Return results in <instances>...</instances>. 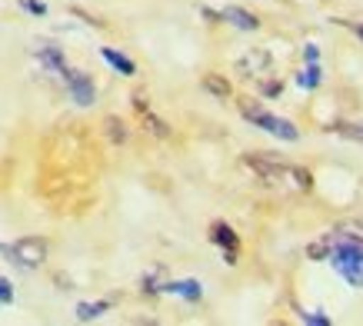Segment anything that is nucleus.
I'll list each match as a JSON object with an SVG mask.
<instances>
[{
	"instance_id": "obj_15",
	"label": "nucleus",
	"mask_w": 363,
	"mask_h": 326,
	"mask_svg": "<svg viewBox=\"0 0 363 326\" xmlns=\"http://www.w3.org/2000/svg\"><path fill=\"white\" fill-rule=\"evenodd\" d=\"M330 250H333V233H323V237L313 240V243L307 247V260L323 263L327 257H330Z\"/></svg>"
},
{
	"instance_id": "obj_19",
	"label": "nucleus",
	"mask_w": 363,
	"mask_h": 326,
	"mask_svg": "<svg viewBox=\"0 0 363 326\" xmlns=\"http://www.w3.org/2000/svg\"><path fill=\"white\" fill-rule=\"evenodd\" d=\"M337 133L350 137V140H363V123H337Z\"/></svg>"
},
{
	"instance_id": "obj_5",
	"label": "nucleus",
	"mask_w": 363,
	"mask_h": 326,
	"mask_svg": "<svg viewBox=\"0 0 363 326\" xmlns=\"http://www.w3.org/2000/svg\"><path fill=\"white\" fill-rule=\"evenodd\" d=\"M67 84V94L70 100L77 103V107H94V100H97V84H94V77L87 70H74V67H67V74L60 77Z\"/></svg>"
},
{
	"instance_id": "obj_26",
	"label": "nucleus",
	"mask_w": 363,
	"mask_h": 326,
	"mask_svg": "<svg viewBox=\"0 0 363 326\" xmlns=\"http://www.w3.org/2000/svg\"><path fill=\"white\" fill-rule=\"evenodd\" d=\"M200 13H203V17H207L210 23H220V13H217V11H210V7H203Z\"/></svg>"
},
{
	"instance_id": "obj_2",
	"label": "nucleus",
	"mask_w": 363,
	"mask_h": 326,
	"mask_svg": "<svg viewBox=\"0 0 363 326\" xmlns=\"http://www.w3.org/2000/svg\"><path fill=\"white\" fill-rule=\"evenodd\" d=\"M330 233H333V250L327 260L333 263V270L340 273L350 286L360 290L363 286V243H357L350 237H340L337 230H330Z\"/></svg>"
},
{
	"instance_id": "obj_24",
	"label": "nucleus",
	"mask_w": 363,
	"mask_h": 326,
	"mask_svg": "<svg viewBox=\"0 0 363 326\" xmlns=\"http://www.w3.org/2000/svg\"><path fill=\"white\" fill-rule=\"evenodd\" d=\"M300 320L310 326H330V316H323V313H300Z\"/></svg>"
},
{
	"instance_id": "obj_21",
	"label": "nucleus",
	"mask_w": 363,
	"mask_h": 326,
	"mask_svg": "<svg viewBox=\"0 0 363 326\" xmlns=\"http://www.w3.org/2000/svg\"><path fill=\"white\" fill-rule=\"evenodd\" d=\"M130 103L137 113H143V110H150V97H147V90H133L130 94Z\"/></svg>"
},
{
	"instance_id": "obj_16",
	"label": "nucleus",
	"mask_w": 363,
	"mask_h": 326,
	"mask_svg": "<svg viewBox=\"0 0 363 326\" xmlns=\"http://www.w3.org/2000/svg\"><path fill=\"white\" fill-rule=\"evenodd\" d=\"M320 80H323V70H320V64H307L303 70H300V77H297V84L303 90H317Z\"/></svg>"
},
{
	"instance_id": "obj_20",
	"label": "nucleus",
	"mask_w": 363,
	"mask_h": 326,
	"mask_svg": "<svg viewBox=\"0 0 363 326\" xmlns=\"http://www.w3.org/2000/svg\"><path fill=\"white\" fill-rule=\"evenodd\" d=\"M13 296H17V293H13V283L7 280V276H0V303L13 306Z\"/></svg>"
},
{
	"instance_id": "obj_23",
	"label": "nucleus",
	"mask_w": 363,
	"mask_h": 326,
	"mask_svg": "<svg viewBox=\"0 0 363 326\" xmlns=\"http://www.w3.org/2000/svg\"><path fill=\"white\" fill-rule=\"evenodd\" d=\"M260 94H264V97H280V94H284V84H280V80H267V84H260Z\"/></svg>"
},
{
	"instance_id": "obj_6",
	"label": "nucleus",
	"mask_w": 363,
	"mask_h": 326,
	"mask_svg": "<svg viewBox=\"0 0 363 326\" xmlns=\"http://www.w3.org/2000/svg\"><path fill=\"white\" fill-rule=\"evenodd\" d=\"M210 243L223 250V263H227V266H237V257H240V237H237V230H233L230 223L213 220V223H210Z\"/></svg>"
},
{
	"instance_id": "obj_18",
	"label": "nucleus",
	"mask_w": 363,
	"mask_h": 326,
	"mask_svg": "<svg viewBox=\"0 0 363 326\" xmlns=\"http://www.w3.org/2000/svg\"><path fill=\"white\" fill-rule=\"evenodd\" d=\"M337 233H340V237L357 240V243H363V223H340V227H337Z\"/></svg>"
},
{
	"instance_id": "obj_14",
	"label": "nucleus",
	"mask_w": 363,
	"mask_h": 326,
	"mask_svg": "<svg viewBox=\"0 0 363 326\" xmlns=\"http://www.w3.org/2000/svg\"><path fill=\"white\" fill-rule=\"evenodd\" d=\"M111 310V300H97V303H77V310H74V316H77L80 323H94V320H100V316Z\"/></svg>"
},
{
	"instance_id": "obj_4",
	"label": "nucleus",
	"mask_w": 363,
	"mask_h": 326,
	"mask_svg": "<svg viewBox=\"0 0 363 326\" xmlns=\"http://www.w3.org/2000/svg\"><path fill=\"white\" fill-rule=\"evenodd\" d=\"M0 253L11 263L23 266V270H37L47 263V253H50V243L47 237H21L13 243H0Z\"/></svg>"
},
{
	"instance_id": "obj_7",
	"label": "nucleus",
	"mask_w": 363,
	"mask_h": 326,
	"mask_svg": "<svg viewBox=\"0 0 363 326\" xmlns=\"http://www.w3.org/2000/svg\"><path fill=\"white\" fill-rule=\"evenodd\" d=\"M220 21H227L230 27H237V30H260V17L257 13H250L247 7H237V4H230V7H223L220 11Z\"/></svg>"
},
{
	"instance_id": "obj_1",
	"label": "nucleus",
	"mask_w": 363,
	"mask_h": 326,
	"mask_svg": "<svg viewBox=\"0 0 363 326\" xmlns=\"http://www.w3.org/2000/svg\"><path fill=\"white\" fill-rule=\"evenodd\" d=\"M243 167L257 174V180H264L270 186H280V190H297V193H310L313 190V174L297 167V163L277 160V157H267V153H243Z\"/></svg>"
},
{
	"instance_id": "obj_3",
	"label": "nucleus",
	"mask_w": 363,
	"mask_h": 326,
	"mask_svg": "<svg viewBox=\"0 0 363 326\" xmlns=\"http://www.w3.org/2000/svg\"><path fill=\"white\" fill-rule=\"evenodd\" d=\"M237 107H240V117H243V120H250L253 127L267 130L270 137H277V140H286V143L300 140V130H297V127H294L290 120H284V117H277V113H270L264 103H257V100L247 97V100H240Z\"/></svg>"
},
{
	"instance_id": "obj_25",
	"label": "nucleus",
	"mask_w": 363,
	"mask_h": 326,
	"mask_svg": "<svg viewBox=\"0 0 363 326\" xmlns=\"http://www.w3.org/2000/svg\"><path fill=\"white\" fill-rule=\"evenodd\" d=\"M303 60H307V64H317V60H320V47L317 44H307V47H303Z\"/></svg>"
},
{
	"instance_id": "obj_8",
	"label": "nucleus",
	"mask_w": 363,
	"mask_h": 326,
	"mask_svg": "<svg viewBox=\"0 0 363 326\" xmlns=\"http://www.w3.org/2000/svg\"><path fill=\"white\" fill-rule=\"evenodd\" d=\"M164 293H174L180 300H187V303H200L203 300V286H200V280H167Z\"/></svg>"
},
{
	"instance_id": "obj_22",
	"label": "nucleus",
	"mask_w": 363,
	"mask_h": 326,
	"mask_svg": "<svg viewBox=\"0 0 363 326\" xmlns=\"http://www.w3.org/2000/svg\"><path fill=\"white\" fill-rule=\"evenodd\" d=\"M21 7L27 13H33V17H47V4H44V0H21Z\"/></svg>"
},
{
	"instance_id": "obj_17",
	"label": "nucleus",
	"mask_w": 363,
	"mask_h": 326,
	"mask_svg": "<svg viewBox=\"0 0 363 326\" xmlns=\"http://www.w3.org/2000/svg\"><path fill=\"white\" fill-rule=\"evenodd\" d=\"M104 127H107V137H111L113 143H127V137H130V130H127V123H123L121 117H107Z\"/></svg>"
},
{
	"instance_id": "obj_13",
	"label": "nucleus",
	"mask_w": 363,
	"mask_h": 326,
	"mask_svg": "<svg viewBox=\"0 0 363 326\" xmlns=\"http://www.w3.org/2000/svg\"><path fill=\"white\" fill-rule=\"evenodd\" d=\"M200 87L207 90L210 97H217V100H227V97L233 94L230 80H227V77H220V74H203V80H200Z\"/></svg>"
},
{
	"instance_id": "obj_10",
	"label": "nucleus",
	"mask_w": 363,
	"mask_h": 326,
	"mask_svg": "<svg viewBox=\"0 0 363 326\" xmlns=\"http://www.w3.org/2000/svg\"><path fill=\"white\" fill-rule=\"evenodd\" d=\"M37 60H40L50 74H57V77L67 74V57H64V50H60V47H50V44L40 47V50H37Z\"/></svg>"
},
{
	"instance_id": "obj_12",
	"label": "nucleus",
	"mask_w": 363,
	"mask_h": 326,
	"mask_svg": "<svg viewBox=\"0 0 363 326\" xmlns=\"http://www.w3.org/2000/svg\"><path fill=\"white\" fill-rule=\"evenodd\" d=\"M267 67H270V54H267V50H250L247 57H240V60H237V70H240V74H247V77L260 74V70H267Z\"/></svg>"
},
{
	"instance_id": "obj_9",
	"label": "nucleus",
	"mask_w": 363,
	"mask_h": 326,
	"mask_svg": "<svg viewBox=\"0 0 363 326\" xmlns=\"http://www.w3.org/2000/svg\"><path fill=\"white\" fill-rule=\"evenodd\" d=\"M137 117H140V127H143V130L150 133V137H157V140H170V137H174L170 123L157 117L154 110H143V113H137Z\"/></svg>"
},
{
	"instance_id": "obj_11",
	"label": "nucleus",
	"mask_w": 363,
	"mask_h": 326,
	"mask_svg": "<svg viewBox=\"0 0 363 326\" xmlns=\"http://www.w3.org/2000/svg\"><path fill=\"white\" fill-rule=\"evenodd\" d=\"M100 57H104V60H107V64H111L121 77H137V64H133L127 54H121V50H113V47H100Z\"/></svg>"
}]
</instances>
